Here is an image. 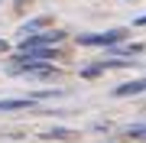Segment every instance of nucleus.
<instances>
[{
  "mask_svg": "<svg viewBox=\"0 0 146 143\" xmlns=\"http://www.w3.org/2000/svg\"><path fill=\"white\" fill-rule=\"evenodd\" d=\"M49 23H52L49 16H36V20L23 23V26H20V39H29V36H36L39 29H46V26H49Z\"/></svg>",
  "mask_w": 146,
  "mask_h": 143,
  "instance_id": "20e7f679",
  "label": "nucleus"
},
{
  "mask_svg": "<svg viewBox=\"0 0 146 143\" xmlns=\"http://www.w3.org/2000/svg\"><path fill=\"white\" fill-rule=\"evenodd\" d=\"M0 52H7V43H3V39H0Z\"/></svg>",
  "mask_w": 146,
  "mask_h": 143,
  "instance_id": "9b49d317",
  "label": "nucleus"
},
{
  "mask_svg": "<svg viewBox=\"0 0 146 143\" xmlns=\"http://www.w3.org/2000/svg\"><path fill=\"white\" fill-rule=\"evenodd\" d=\"M52 75H58L52 65H33V69L26 72V78H52Z\"/></svg>",
  "mask_w": 146,
  "mask_h": 143,
  "instance_id": "6e6552de",
  "label": "nucleus"
},
{
  "mask_svg": "<svg viewBox=\"0 0 146 143\" xmlns=\"http://www.w3.org/2000/svg\"><path fill=\"white\" fill-rule=\"evenodd\" d=\"M146 91V75L143 78H133V81H123V85L114 88V98H130V94H143Z\"/></svg>",
  "mask_w": 146,
  "mask_h": 143,
  "instance_id": "7ed1b4c3",
  "label": "nucleus"
},
{
  "mask_svg": "<svg viewBox=\"0 0 146 143\" xmlns=\"http://www.w3.org/2000/svg\"><path fill=\"white\" fill-rule=\"evenodd\" d=\"M136 26H146V13H143V16H140V20H136Z\"/></svg>",
  "mask_w": 146,
  "mask_h": 143,
  "instance_id": "9d476101",
  "label": "nucleus"
},
{
  "mask_svg": "<svg viewBox=\"0 0 146 143\" xmlns=\"http://www.w3.org/2000/svg\"><path fill=\"white\" fill-rule=\"evenodd\" d=\"M101 72H107L104 62H91V65H84V69H81V78H98Z\"/></svg>",
  "mask_w": 146,
  "mask_h": 143,
  "instance_id": "1a4fd4ad",
  "label": "nucleus"
},
{
  "mask_svg": "<svg viewBox=\"0 0 146 143\" xmlns=\"http://www.w3.org/2000/svg\"><path fill=\"white\" fill-rule=\"evenodd\" d=\"M29 104H33V98H7V101H0V111H23Z\"/></svg>",
  "mask_w": 146,
  "mask_h": 143,
  "instance_id": "0eeeda50",
  "label": "nucleus"
},
{
  "mask_svg": "<svg viewBox=\"0 0 146 143\" xmlns=\"http://www.w3.org/2000/svg\"><path fill=\"white\" fill-rule=\"evenodd\" d=\"M127 29H107V33H81L78 36V46H117L123 43Z\"/></svg>",
  "mask_w": 146,
  "mask_h": 143,
  "instance_id": "f257e3e1",
  "label": "nucleus"
},
{
  "mask_svg": "<svg viewBox=\"0 0 146 143\" xmlns=\"http://www.w3.org/2000/svg\"><path fill=\"white\" fill-rule=\"evenodd\" d=\"M81 133H75V130H65V127H55V130H46L42 133V140H65V143H72V140H78Z\"/></svg>",
  "mask_w": 146,
  "mask_h": 143,
  "instance_id": "39448f33",
  "label": "nucleus"
},
{
  "mask_svg": "<svg viewBox=\"0 0 146 143\" xmlns=\"http://www.w3.org/2000/svg\"><path fill=\"white\" fill-rule=\"evenodd\" d=\"M62 39H65L62 29H55V33H36V36H29V39H20V52H29V49H49L52 43H62Z\"/></svg>",
  "mask_w": 146,
  "mask_h": 143,
  "instance_id": "f03ea898",
  "label": "nucleus"
},
{
  "mask_svg": "<svg viewBox=\"0 0 146 143\" xmlns=\"http://www.w3.org/2000/svg\"><path fill=\"white\" fill-rule=\"evenodd\" d=\"M120 137H123V140H133V143H146V124H130Z\"/></svg>",
  "mask_w": 146,
  "mask_h": 143,
  "instance_id": "423d86ee",
  "label": "nucleus"
}]
</instances>
